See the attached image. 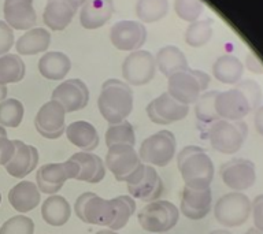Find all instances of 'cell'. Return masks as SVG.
Here are the masks:
<instances>
[{"instance_id":"ee69618b","label":"cell","mask_w":263,"mask_h":234,"mask_svg":"<svg viewBox=\"0 0 263 234\" xmlns=\"http://www.w3.org/2000/svg\"><path fill=\"white\" fill-rule=\"evenodd\" d=\"M252 219H254L255 229L263 231V194H259L252 201Z\"/></svg>"},{"instance_id":"681fc988","label":"cell","mask_w":263,"mask_h":234,"mask_svg":"<svg viewBox=\"0 0 263 234\" xmlns=\"http://www.w3.org/2000/svg\"><path fill=\"white\" fill-rule=\"evenodd\" d=\"M246 234H263V231H260V230H258V229H255V227H251V229L247 230Z\"/></svg>"},{"instance_id":"d590c367","label":"cell","mask_w":263,"mask_h":234,"mask_svg":"<svg viewBox=\"0 0 263 234\" xmlns=\"http://www.w3.org/2000/svg\"><path fill=\"white\" fill-rule=\"evenodd\" d=\"M117 144H129L135 147L136 134L135 127L126 119L119 123L110 125L106 130V145H117Z\"/></svg>"},{"instance_id":"f5cc1de1","label":"cell","mask_w":263,"mask_h":234,"mask_svg":"<svg viewBox=\"0 0 263 234\" xmlns=\"http://www.w3.org/2000/svg\"><path fill=\"white\" fill-rule=\"evenodd\" d=\"M0 137H7V131H6V127H3L0 125Z\"/></svg>"},{"instance_id":"f907efd6","label":"cell","mask_w":263,"mask_h":234,"mask_svg":"<svg viewBox=\"0 0 263 234\" xmlns=\"http://www.w3.org/2000/svg\"><path fill=\"white\" fill-rule=\"evenodd\" d=\"M95 234H118L117 231H114V230H110V229H106V230H99L98 233Z\"/></svg>"},{"instance_id":"d4e9b609","label":"cell","mask_w":263,"mask_h":234,"mask_svg":"<svg viewBox=\"0 0 263 234\" xmlns=\"http://www.w3.org/2000/svg\"><path fill=\"white\" fill-rule=\"evenodd\" d=\"M74 162H77L80 166V174L76 180L89 182V184H99L106 177V164L92 152H77L70 158Z\"/></svg>"},{"instance_id":"e575fe53","label":"cell","mask_w":263,"mask_h":234,"mask_svg":"<svg viewBox=\"0 0 263 234\" xmlns=\"http://www.w3.org/2000/svg\"><path fill=\"white\" fill-rule=\"evenodd\" d=\"M24 115L25 107L18 99H4L0 102V125L3 127H18Z\"/></svg>"},{"instance_id":"1f68e13d","label":"cell","mask_w":263,"mask_h":234,"mask_svg":"<svg viewBox=\"0 0 263 234\" xmlns=\"http://www.w3.org/2000/svg\"><path fill=\"white\" fill-rule=\"evenodd\" d=\"M26 73V66L20 55L6 53L0 56V84H15L22 81Z\"/></svg>"},{"instance_id":"7c38bea8","label":"cell","mask_w":263,"mask_h":234,"mask_svg":"<svg viewBox=\"0 0 263 234\" xmlns=\"http://www.w3.org/2000/svg\"><path fill=\"white\" fill-rule=\"evenodd\" d=\"M66 110L57 100H49L40 107L34 118V126L44 139L57 140L66 131Z\"/></svg>"},{"instance_id":"30bf717a","label":"cell","mask_w":263,"mask_h":234,"mask_svg":"<svg viewBox=\"0 0 263 234\" xmlns=\"http://www.w3.org/2000/svg\"><path fill=\"white\" fill-rule=\"evenodd\" d=\"M156 62L149 51L137 49L129 53L122 63V77L129 85H147L155 78Z\"/></svg>"},{"instance_id":"7402d4cb","label":"cell","mask_w":263,"mask_h":234,"mask_svg":"<svg viewBox=\"0 0 263 234\" xmlns=\"http://www.w3.org/2000/svg\"><path fill=\"white\" fill-rule=\"evenodd\" d=\"M114 14L112 0H86L80 12V22L85 29H99Z\"/></svg>"},{"instance_id":"9a60e30c","label":"cell","mask_w":263,"mask_h":234,"mask_svg":"<svg viewBox=\"0 0 263 234\" xmlns=\"http://www.w3.org/2000/svg\"><path fill=\"white\" fill-rule=\"evenodd\" d=\"M110 40L121 51H137L147 40V29L136 21H119L110 30Z\"/></svg>"},{"instance_id":"f1b7e54d","label":"cell","mask_w":263,"mask_h":234,"mask_svg":"<svg viewBox=\"0 0 263 234\" xmlns=\"http://www.w3.org/2000/svg\"><path fill=\"white\" fill-rule=\"evenodd\" d=\"M51 44V33L43 28H33L16 40V52L21 55H36L45 52Z\"/></svg>"},{"instance_id":"cb8c5ba5","label":"cell","mask_w":263,"mask_h":234,"mask_svg":"<svg viewBox=\"0 0 263 234\" xmlns=\"http://www.w3.org/2000/svg\"><path fill=\"white\" fill-rule=\"evenodd\" d=\"M37 185L32 181H21L8 192V201L16 212L25 213L40 204L41 194Z\"/></svg>"},{"instance_id":"603a6c76","label":"cell","mask_w":263,"mask_h":234,"mask_svg":"<svg viewBox=\"0 0 263 234\" xmlns=\"http://www.w3.org/2000/svg\"><path fill=\"white\" fill-rule=\"evenodd\" d=\"M117 217V209L112 199L107 200L95 193L84 205V221L89 225L110 226Z\"/></svg>"},{"instance_id":"7dc6e473","label":"cell","mask_w":263,"mask_h":234,"mask_svg":"<svg viewBox=\"0 0 263 234\" xmlns=\"http://www.w3.org/2000/svg\"><path fill=\"white\" fill-rule=\"evenodd\" d=\"M254 125L259 134L263 135V106H259L258 108L255 110Z\"/></svg>"},{"instance_id":"816d5d0a","label":"cell","mask_w":263,"mask_h":234,"mask_svg":"<svg viewBox=\"0 0 263 234\" xmlns=\"http://www.w3.org/2000/svg\"><path fill=\"white\" fill-rule=\"evenodd\" d=\"M209 234H232V233L228 231V230H213V231Z\"/></svg>"},{"instance_id":"9c48e42d","label":"cell","mask_w":263,"mask_h":234,"mask_svg":"<svg viewBox=\"0 0 263 234\" xmlns=\"http://www.w3.org/2000/svg\"><path fill=\"white\" fill-rule=\"evenodd\" d=\"M80 174L77 162L67 159L62 163H47L37 168L36 185L39 190L45 194H57L66 181L76 180Z\"/></svg>"},{"instance_id":"2e32d148","label":"cell","mask_w":263,"mask_h":234,"mask_svg":"<svg viewBox=\"0 0 263 234\" xmlns=\"http://www.w3.org/2000/svg\"><path fill=\"white\" fill-rule=\"evenodd\" d=\"M52 100L61 103L66 112H74L85 108L89 102V90L85 82L71 78L66 80L53 89Z\"/></svg>"},{"instance_id":"7bdbcfd3","label":"cell","mask_w":263,"mask_h":234,"mask_svg":"<svg viewBox=\"0 0 263 234\" xmlns=\"http://www.w3.org/2000/svg\"><path fill=\"white\" fill-rule=\"evenodd\" d=\"M14 153H15L14 140H10L8 137H0V166H6L12 159Z\"/></svg>"},{"instance_id":"f35d334b","label":"cell","mask_w":263,"mask_h":234,"mask_svg":"<svg viewBox=\"0 0 263 234\" xmlns=\"http://www.w3.org/2000/svg\"><path fill=\"white\" fill-rule=\"evenodd\" d=\"M204 4L201 0H174V11L182 21L195 22L203 14Z\"/></svg>"},{"instance_id":"60d3db41","label":"cell","mask_w":263,"mask_h":234,"mask_svg":"<svg viewBox=\"0 0 263 234\" xmlns=\"http://www.w3.org/2000/svg\"><path fill=\"white\" fill-rule=\"evenodd\" d=\"M237 86L248 98L252 111L256 110L260 106V102H262V89H260L258 82L252 81V80H246V81H241L240 84H237Z\"/></svg>"},{"instance_id":"ba28073f","label":"cell","mask_w":263,"mask_h":234,"mask_svg":"<svg viewBox=\"0 0 263 234\" xmlns=\"http://www.w3.org/2000/svg\"><path fill=\"white\" fill-rule=\"evenodd\" d=\"M176 135L168 130H160L141 143L139 156L143 163L154 167H166L176 156Z\"/></svg>"},{"instance_id":"4316f807","label":"cell","mask_w":263,"mask_h":234,"mask_svg":"<svg viewBox=\"0 0 263 234\" xmlns=\"http://www.w3.org/2000/svg\"><path fill=\"white\" fill-rule=\"evenodd\" d=\"M71 217V207L63 196L52 194L45 199L41 205V218L47 225L61 227L69 222Z\"/></svg>"},{"instance_id":"f6af8a7d","label":"cell","mask_w":263,"mask_h":234,"mask_svg":"<svg viewBox=\"0 0 263 234\" xmlns=\"http://www.w3.org/2000/svg\"><path fill=\"white\" fill-rule=\"evenodd\" d=\"M93 194H95L93 192H85L77 197V200H76V203H74V212H76L78 219L84 221V205H85L86 201L89 200L90 197L93 196Z\"/></svg>"},{"instance_id":"c3c4849f","label":"cell","mask_w":263,"mask_h":234,"mask_svg":"<svg viewBox=\"0 0 263 234\" xmlns=\"http://www.w3.org/2000/svg\"><path fill=\"white\" fill-rule=\"evenodd\" d=\"M6 94H7V88H6V85H2V84H0V102H3L4 98H6Z\"/></svg>"},{"instance_id":"5b68a950","label":"cell","mask_w":263,"mask_h":234,"mask_svg":"<svg viewBox=\"0 0 263 234\" xmlns=\"http://www.w3.org/2000/svg\"><path fill=\"white\" fill-rule=\"evenodd\" d=\"M210 77L201 70L185 69L168 77L167 92L182 104H195L207 89Z\"/></svg>"},{"instance_id":"b9f144b4","label":"cell","mask_w":263,"mask_h":234,"mask_svg":"<svg viewBox=\"0 0 263 234\" xmlns=\"http://www.w3.org/2000/svg\"><path fill=\"white\" fill-rule=\"evenodd\" d=\"M14 32L12 28L6 22V21H0V56L8 53L14 45Z\"/></svg>"},{"instance_id":"5bb4252c","label":"cell","mask_w":263,"mask_h":234,"mask_svg":"<svg viewBox=\"0 0 263 234\" xmlns=\"http://www.w3.org/2000/svg\"><path fill=\"white\" fill-rule=\"evenodd\" d=\"M215 111L219 119L242 121L252 111V108L246 93L236 86L229 90L218 92L215 98Z\"/></svg>"},{"instance_id":"484cf974","label":"cell","mask_w":263,"mask_h":234,"mask_svg":"<svg viewBox=\"0 0 263 234\" xmlns=\"http://www.w3.org/2000/svg\"><path fill=\"white\" fill-rule=\"evenodd\" d=\"M65 133L70 143L84 152L95 151L100 143L96 127L86 121H77V122L70 123L66 127Z\"/></svg>"},{"instance_id":"8fae6325","label":"cell","mask_w":263,"mask_h":234,"mask_svg":"<svg viewBox=\"0 0 263 234\" xmlns=\"http://www.w3.org/2000/svg\"><path fill=\"white\" fill-rule=\"evenodd\" d=\"M219 176L228 188L234 192H242L254 186L256 181V168L251 160L233 158L222 164Z\"/></svg>"},{"instance_id":"44dd1931","label":"cell","mask_w":263,"mask_h":234,"mask_svg":"<svg viewBox=\"0 0 263 234\" xmlns=\"http://www.w3.org/2000/svg\"><path fill=\"white\" fill-rule=\"evenodd\" d=\"M126 186L129 196L144 201V203H152V201L159 200L164 189L163 181L156 171V168L149 164H145V174L139 184L126 185Z\"/></svg>"},{"instance_id":"8d00e7d4","label":"cell","mask_w":263,"mask_h":234,"mask_svg":"<svg viewBox=\"0 0 263 234\" xmlns=\"http://www.w3.org/2000/svg\"><path fill=\"white\" fill-rule=\"evenodd\" d=\"M112 201H114L115 209H117V217H115L114 222L108 226V229L118 231L127 225L132 215L136 212V201L129 194L115 197V199H112Z\"/></svg>"},{"instance_id":"d6986e66","label":"cell","mask_w":263,"mask_h":234,"mask_svg":"<svg viewBox=\"0 0 263 234\" xmlns=\"http://www.w3.org/2000/svg\"><path fill=\"white\" fill-rule=\"evenodd\" d=\"M14 145H15V153L4 167L10 176L22 180L29 176L34 168H37L39 151L36 147L28 145L21 140H14Z\"/></svg>"},{"instance_id":"3957f363","label":"cell","mask_w":263,"mask_h":234,"mask_svg":"<svg viewBox=\"0 0 263 234\" xmlns=\"http://www.w3.org/2000/svg\"><path fill=\"white\" fill-rule=\"evenodd\" d=\"M104 164L112 172L115 180L126 185L139 184L145 174V164L140 159L139 152H136L135 147L129 144L108 147Z\"/></svg>"},{"instance_id":"ffe728a7","label":"cell","mask_w":263,"mask_h":234,"mask_svg":"<svg viewBox=\"0 0 263 234\" xmlns=\"http://www.w3.org/2000/svg\"><path fill=\"white\" fill-rule=\"evenodd\" d=\"M3 12L4 21L16 30L33 29L37 22L33 0H6Z\"/></svg>"},{"instance_id":"4dcf8cb0","label":"cell","mask_w":263,"mask_h":234,"mask_svg":"<svg viewBox=\"0 0 263 234\" xmlns=\"http://www.w3.org/2000/svg\"><path fill=\"white\" fill-rule=\"evenodd\" d=\"M242 73H244V66L241 61L230 53L218 57L213 66L214 77L222 84H228V85L237 84L241 80Z\"/></svg>"},{"instance_id":"7a4b0ae2","label":"cell","mask_w":263,"mask_h":234,"mask_svg":"<svg viewBox=\"0 0 263 234\" xmlns=\"http://www.w3.org/2000/svg\"><path fill=\"white\" fill-rule=\"evenodd\" d=\"M98 107L110 125L125 121L133 111V92L129 84L117 78L107 80L102 85Z\"/></svg>"},{"instance_id":"6da1fadb","label":"cell","mask_w":263,"mask_h":234,"mask_svg":"<svg viewBox=\"0 0 263 234\" xmlns=\"http://www.w3.org/2000/svg\"><path fill=\"white\" fill-rule=\"evenodd\" d=\"M177 167L185 186L192 189H207L214 180V163L203 148L188 145L177 155Z\"/></svg>"},{"instance_id":"836d02e7","label":"cell","mask_w":263,"mask_h":234,"mask_svg":"<svg viewBox=\"0 0 263 234\" xmlns=\"http://www.w3.org/2000/svg\"><path fill=\"white\" fill-rule=\"evenodd\" d=\"M168 11L167 0H139L136 4V14L140 21L152 24L166 16Z\"/></svg>"},{"instance_id":"f546056e","label":"cell","mask_w":263,"mask_h":234,"mask_svg":"<svg viewBox=\"0 0 263 234\" xmlns=\"http://www.w3.org/2000/svg\"><path fill=\"white\" fill-rule=\"evenodd\" d=\"M156 67L160 70V73L166 77H170L177 71L188 69V61L184 52L176 45H166L160 48L155 57Z\"/></svg>"},{"instance_id":"e0dca14e","label":"cell","mask_w":263,"mask_h":234,"mask_svg":"<svg viewBox=\"0 0 263 234\" xmlns=\"http://www.w3.org/2000/svg\"><path fill=\"white\" fill-rule=\"evenodd\" d=\"M213 203L211 189H192L185 186L181 193L180 212L191 221H200L209 215Z\"/></svg>"},{"instance_id":"ac0fdd59","label":"cell","mask_w":263,"mask_h":234,"mask_svg":"<svg viewBox=\"0 0 263 234\" xmlns=\"http://www.w3.org/2000/svg\"><path fill=\"white\" fill-rule=\"evenodd\" d=\"M86 0H48L43 12V21L51 30H63L70 25L78 7Z\"/></svg>"},{"instance_id":"d6a6232c","label":"cell","mask_w":263,"mask_h":234,"mask_svg":"<svg viewBox=\"0 0 263 234\" xmlns=\"http://www.w3.org/2000/svg\"><path fill=\"white\" fill-rule=\"evenodd\" d=\"M213 20L195 21L189 25L184 33L185 43L191 47H203L211 40L213 37Z\"/></svg>"},{"instance_id":"bcb514c9","label":"cell","mask_w":263,"mask_h":234,"mask_svg":"<svg viewBox=\"0 0 263 234\" xmlns=\"http://www.w3.org/2000/svg\"><path fill=\"white\" fill-rule=\"evenodd\" d=\"M247 66L254 73H263V65L259 62V59L255 56L254 53H250L248 57H247Z\"/></svg>"},{"instance_id":"52a82bcc","label":"cell","mask_w":263,"mask_h":234,"mask_svg":"<svg viewBox=\"0 0 263 234\" xmlns=\"http://www.w3.org/2000/svg\"><path fill=\"white\" fill-rule=\"evenodd\" d=\"M252 201L242 192H230L221 196L214 205V217L226 227L244 225L251 215Z\"/></svg>"},{"instance_id":"74e56055","label":"cell","mask_w":263,"mask_h":234,"mask_svg":"<svg viewBox=\"0 0 263 234\" xmlns=\"http://www.w3.org/2000/svg\"><path fill=\"white\" fill-rule=\"evenodd\" d=\"M218 90L204 92L200 94L195 103V114L196 118L203 123H213L219 119L217 111H215V98H217Z\"/></svg>"},{"instance_id":"83f0119b","label":"cell","mask_w":263,"mask_h":234,"mask_svg":"<svg viewBox=\"0 0 263 234\" xmlns=\"http://www.w3.org/2000/svg\"><path fill=\"white\" fill-rule=\"evenodd\" d=\"M71 69L70 57L63 52H45L39 61V71L47 80L59 81L69 74Z\"/></svg>"},{"instance_id":"277c9868","label":"cell","mask_w":263,"mask_h":234,"mask_svg":"<svg viewBox=\"0 0 263 234\" xmlns=\"http://www.w3.org/2000/svg\"><path fill=\"white\" fill-rule=\"evenodd\" d=\"M248 134V126L244 121L218 119L210 123L209 141L211 147L219 153L233 155L241 149Z\"/></svg>"},{"instance_id":"db71d44e","label":"cell","mask_w":263,"mask_h":234,"mask_svg":"<svg viewBox=\"0 0 263 234\" xmlns=\"http://www.w3.org/2000/svg\"><path fill=\"white\" fill-rule=\"evenodd\" d=\"M0 203H2V194H0Z\"/></svg>"},{"instance_id":"4fadbf2b","label":"cell","mask_w":263,"mask_h":234,"mask_svg":"<svg viewBox=\"0 0 263 234\" xmlns=\"http://www.w3.org/2000/svg\"><path fill=\"white\" fill-rule=\"evenodd\" d=\"M189 114V106L182 104L168 92L159 94L147 106V115L156 125H170L182 121Z\"/></svg>"},{"instance_id":"8992f818","label":"cell","mask_w":263,"mask_h":234,"mask_svg":"<svg viewBox=\"0 0 263 234\" xmlns=\"http://www.w3.org/2000/svg\"><path fill=\"white\" fill-rule=\"evenodd\" d=\"M140 226L148 233H164L178 223L180 211L172 201L155 200L147 203L137 215Z\"/></svg>"},{"instance_id":"ab89813d","label":"cell","mask_w":263,"mask_h":234,"mask_svg":"<svg viewBox=\"0 0 263 234\" xmlns=\"http://www.w3.org/2000/svg\"><path fill=\"white\" fill-rule=\"evenodd\" d=\"M0 234H34V222L25 215H15L4 222Z\"/></svg>"}]
</instances>
